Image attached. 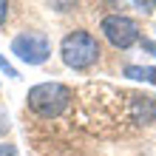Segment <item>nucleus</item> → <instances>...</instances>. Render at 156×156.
<instances>
[{
    "mask_svg": "<svg viewBox=\"0 0 156 156\" xmlns=\"http://www.w3.org/2000/svg\"><path fill=\"white\" fill-rule=\"evenodd\" d=\"M26 102L34 114L51 119V116L66 114V108L71 105V88L62 85V82H40V85L29 88Z\"/></svg>",
    "mask_w": 156,
    "mask_h": 156,
    "instance_id": "f257e3e1",
    "label": "nucleus"
},
{
    "mask_svg": "<svg viewBox=\"0 0 156 156\" xmlns=\"http://www.w3.org/2000/svg\"><path fill=\"white\" fill-rule=\"evenodd\" d=\"M62 62L74 71H85L99 60V43L91 31H68L60 43Z\"/></svg>",
    "mask_w": 156,
    "mask_h": 156,
    "instance_id": "f03ea898",
    "label": "nucleus"
},
{
    "mask_svg": "<svg viewBox=\"0 0 156 156\" xmlns=\"http://www.w3.org/2000/svg\"><path fill=\"white\" fill-rule=\"evenodd\" d=\"M12 54L26 66H43L51 54V43L43 31H20L12 40Z\"/></svg>",
    "mask_w": 156,
    "mask_h": 156,
    "instance_id": "7ed1b4c3",
    "label": "nucleus"
},
{
    "mask_svg": "<svg viewBox=\"0 0 156 156\" xmlns=\"http://www.w3.org/2000/svg\"><path fill=\"white\" fill-rule=\"evenodd\" d=\"M99 31L105 34V40L114 48H122V51L139 43V26L128 14H105L99 23Z\"/></svg>",
    "mask_w": 156,
    "mask_h": 156,
    "instance_id": "20e7f679",
    "label": "nucleus"
},
{
    "mask_svg": "<svg viewBox=\"0 0 156 156\" xmlns=\"http://www.w3.org/2000/svg\"><path fill=\"white\" fill-rule=\"evenodd\" d=\"M151 74H153V68H151V66H128V68H125V77H131V80H142V82H151Z\"/></svg>",
    "mask_w": 156,
    "mask_h": 156,
    "instance_id": "39448f33",
    "label": "nucleus"
},
{
    "mask_svg": "<svg viewBox=\"0 0 156 156\" xmlns=\"http://www.w3.org/2000/svg\"><path fill=\"white\" fill-rule=\"evenodd\" d=\"M9 128H12V122H9V111L3 105H0V139H3V136L9 133Z\"/></svg>",
    "mask_w": 156,
    "mask_h": 156,
    "instance_id": "423d86ee",
    "label": "nucleus"
},
{
    "mask_svg": "<svg viewBox=\"0 0 156 156\" xmlns=\"http://www.w3.org/2000/svg\"><path fill=\"white\" fill-rule=\"evenodd\" d=\"M136 9H142V12H153L156 9V0H133Z\"/></svg>",
    "mask_w": 156,
    "mask_h": 156,
    "instance_id": "0eeeda50",
    "label": "nucleus"
},
{
    "mask_svg": "<svg viewBox=\"0 0 156 156\" xmlns=\"http://www.w3.org/2000/svg\"><path fill=\"white\" fill-rule=\"evenodd\" d=\"M0 68H3V71H6V77H12V80H20V74H17V71H14L12 66H9V62H6L3 57H0Z\"/></svg>",
    "mask_w": 156,
    "mask_h": 156,
    "instance_id": "6e6552de",
    "label": "nucleus"
},
{
    "mask_svg": "<svg viewBox=\"0 0 156 156\" xmlns=\"http://www.w3.org/2000/svg\"><path fill=\"white\" fill-rule=\"evenodd\" d=\"M0 156H17V148L9 142H0Z\"/></svg>",
    "mask_w": 156,
    "mask_h": 156,
    "instance_id": "1a4fd4ad",
    "label": "nucleus"
},
{
    "mask_svg": "<svg viewBox=\"0 0 156 156\" xmlns=\"http://www.w3.org/2000/svg\"><path fill=\"white\" fill-rule=\"evenodd\" d=\"M54 3V9H57V12H68V6L74 3V0H51Z\"/></svg>",
    "mask_w": 156,
    "mask_h": 156,
    "instance_id": "9d476101",
    "label": "nucleus"
},
{
    "mask_svg": "<svg viewBox=\"0 0 156 156\" xmlns=\"http://www.w3.org/2000/svg\"><path fill=\"white\" fill-rule=\"evenodd\" d=\"M6 17H9V0H0V26L6 23Z\"/></svg>",
    "mask_w": 156,
    "mask_h": 156,
    "instance_id": "9b49d317",
    "label": "nucleus"
},
{
    "mask_svg": "<svg viewBox=\"0 0 156 156\" xmlns=\"http://www.w3.org/2000/svg\"><path fill=\"white\" fill-rule=\"evenodd\" d=\"M151 122H156V97H153V119H151Z\"/></svg>",
    "mask_w": 156,
    "mask_h": 156,
    "instance_id": "f8f14e48",
    "label": "nucleus"
},
{
    "mask_svg": "<svg viewBox=\"0 0 156 156\" xmlns=\"http://www.w3.org/2000/svg\"><path fill=\"white\" fill-rule=\"evenodd\" d=\"M151 82H153V85H156V68H153V74H151Z\"/></svg>",
    "mask_w": 156,
    "mask_h": 156,
    "instance_id": "ddd939ff",
    "label": "nucleus"
}]
</instances>
